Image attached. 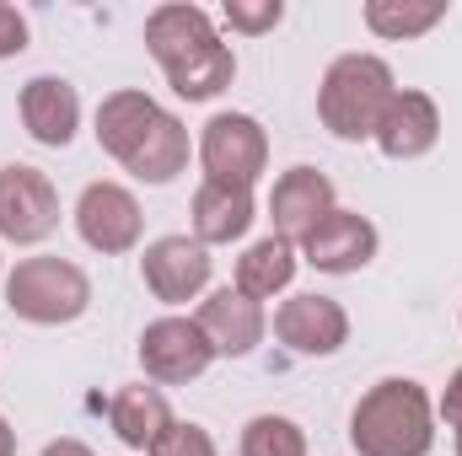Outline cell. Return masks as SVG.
Returning <instances> with one entry per match:
<instances>
[{
  "label": "cell",
  "instance_id": "15",
  "mask_svg": "<svg viewBox=\"0 0 462 456\" xmlns=\"http://www.w3.org/2000/svg\"><path fill=\"white\" fill-rule=\"evenodd\" d=\"M22 123L38 145H70L76 123H81V97L65 76H32L22 87Z\"/></svg>",
  "mask_w": 462,
  "mask_h": 456
},
{
  "label": "cell",
  "instance_id": "4",
  "mask_svg": "<svg viewBox=\"0 0 462 456\" xmlns=\"http://www.w3.org/2000/svg\"><path fill=\"white\" fill-rule=\"evenodd\" d=\"M5 306L22 323L60 328V323H76L92 306V279L70 258H22L5 274Z\"/></svg>",
  "mask_w": 462,
  "mask_h": 456
},
{
  "label": "cell",
  "instance_id": "9",
  "mask_svg": "<svg viewBox=\"0 0 462 456\" xmlns=\"http://www.w3.org/2000/svg\"><path fill=\"white\" fill-rule=\"evenodd\" d=\"M140 199L124 188V183H87L81 199H76V231L92 252H129L140 242Z\"/></svg>",
  "mask_w": 462,
  "mask_h": 456
},
{
  "label": "cell",
  "instance_id": "23",
  "mask_svg": "<svg viewBox=\"0 0 462 456\" xmlns=\"http://www.w3.org/2000/svg\"><path fill=\"white\" fill-rule=\"evenodd\" d=\"M151 456H216V441H210L205 424H194V419H172V424L156 435Z\"/></svg>",
  "mask_w": 462,
  "mask_h": 456
},
{
  "label": "cell",
  "instance_id": "22",
  "mask_svg": "<svg viewBox=\"0 0 462 456\" xmlns=\"http://www.w3.org/2000/svg\"><path fill=\"white\" fill-rule=\"evenodd\" d=\"M242 456H307V430L285 414H258L242 424Z\"/></svg>",
  "mask_w": 462,
  "mask_h": 456
},
{
  "label": "cell",
  "instance_id": "19",
  "mask_svg": "<svg viewBox=\"0 0 462 456\" xmlns=\"http://www.w3.org/2000/svg\"><path fill=\"white\" fill-rule=\"evenodd\" d=\"M296 247L291 242H280V236H263V242H253L242 258H236V285L231 290H242L247 301H274L291 279H296Z\"/></svg>",
  "mask_w": 462,
  "mask_h": 456
},
{
  "label": "cell",
  "instance_id": "25",
  "mask_svg": "<svg viewBox=\"0 0 462 456\" xmlns=\"http://www.w3.org/2000/svg\"><path fill=\"white\" fill-rule=\"evenodd\" d=\"M27 49V16L0 0V59H16Z\"/></svg>",
  "mask_w": 462,
  "mask_h": 456
},
{
  "label": "cell",
  "instance_id": "7",
  "mask_svg": "<svg viewBox=\"0 0 462 456\" xmlns=\"http://www.w3.org/2000/svg\"><path fill=\"white\" fill-rule=\"evenodd\" d=\"M216 349L199 333L194 317H156L145 333H140V365L156 387H183V381H199L210 370Z\"/></svg>",
  "mask_w": 462,
  "mask_h": 456
},
{
  "label": "cell",
  "instance_id": "10",
  "mask_svg": "<svg viewBox=\"0 0 462 456\" xmlns=\"http://www.w3.org/2000/svg\"><path fill=\"white\" fill-rule=\"evenodd\" d=\"M376 226L365 221V215H355V210H328L318 226L301 236V263H312V269H323V274H360L371 258H376Z\"/></svg>",
  "mask_w": 462,
  "mask_h": 456
},
{
  "label": "cell",
  "instance_id": "12",
  "mask_svg": "<svg viewBox=\"0 0 462 456\" xmlns=\"http://www.w3.org/2000/svg\"><path fill=\"white\" fill-rule=\"evenodd\" d=\"M328 210H339V205H334V183H328L318 167H291V172L274 183V194H269L274 236L291 242V247H301V236L318 226Z\"/></svg>",
  "mask_w": 462,
  "mask_h": 456
},
{
  "label": "cell",
  "instance_id": "6",
  "mask_svg": "<svg viewBox=\"0 0 462 456\" xmlns=\"http://www.w3.org/2000/svg\"><path fill=\"white\" fill-rule=\"evenodd\" d=\"M60 226V194L49 183V172L11 161L0 167V236L16 247H32L43 236H54Z\"/></svg>",
  "mask_w": 462,
  "mask_h": 456
},
{
  "label": "cell",
  "instance_id": "16",
  "mask_svg": "<svg viewBox=\"0 0 462 456\" xmlns=\"http://www.w3.org/2000/svg\"><path fill=\"white\" fill-rule=\"evenodd\" d=\"M118 167L134 172L140 183H172V178L189 167V129H183V118L167 114V108H156V118L140 129V140L124 150Z\"/></svg>",
  "mask_w": 462,
  "mask_h": 456
},
{
  "label": "cell",
  "instance_id": "29",
  "mask_svg": "<svg viewBox=\"0 0 462 456\" xmlns=\"http://www.w3.org/2000/svg\"><path fill=\"white\" fill-rule=\"evenodd\" d=\"M457 456H462V430H457Z\"/></svg>",
  "mask_w": 462,
  "mask_h": 456
},
{
  "label": "cell",
  "instance_id": "8",
  "mask_svg": "<svg viewBox=\"0 0 462 456\" xmlns=\"http://www.w3.org/2000/svg\"><path fill=\"white\" fill-rule=\"evenodd\" d=\"M210 269H216V258H210V247L194 242V236H156V242L145 247V258H140L145 290H151L156 301H167V306L199 301L205 285H210Z\"/></svg>",
  "mask_w": 462,
  "mask_h": 456
},
{
  "label": "cell",
  "instance_id": "28",
  "mask_svg": "<svg viewBox=\"0 0 462 456\" xmlns=\"http://www.w3.org/2000/svg\"><path fill=\"white\" fill-rule=\"evenodd\" d=\"M0 456H16V430L0 419Z\"/></svg>",
  "mask_w": 462,
  "mask_h": 456
},
{
  "label": "cell",
  "instance_id": "18",
  "mask_svg": "<svg viewBox=\"0 0 462 456\" xmlns=\"http://www.w3.org/2000/svg\"><path fill=\"white\" fill-rule=\"evenodd\" d=\"M108 419H114V435L129 446V451H151V446H156V435L172 424V408H167L162 387L134 381V387H118Z\"/></svg>",
  "mask_w": 462,
  "mask_h": 456
},
{
  "label": "cell",
  "instance_id": "17",
  "mask_svg": "<svg viewBox=\"0 0 462 456\" xmlns=\"http://www.w3.org/2000/svg\"><path fill=\"white\" fill-rule=\"evenodd\" d=\"M253 188H221V183H199L194 188V242L205 247H226L242 242L253 226Z\"/></svg>",
  "mask_w": 462,
  "mask_h": 456
},
{
  "label": "cell",
  "instance_id": "24",
  "mask_svg": "<svg viewBox=\"0 0 462 456\" xmlns=\"http://www.w3.org/2000/svg\"><path fill=\"white\" fill-rule=\"evenodd\" d=\"M280 16H285L280 0H226V22L236 32H269L280 27Z\"/></svg>",
  "mask_w": 462,
  "mask_h": 456
},
{
  "label": "cell",
  "instance_id": "21",
  "mask_svg": "<svg viewBox=\"0 0 462 456\" xmlns=\"http://www.w3.org/2000/svg\"><path fill=\"white\" fill-rule=\"evenodd\" d=\"M447 16V0H365V27L376 38H420Z\"/></svg>",
  "mask_w": 462,
  "mask_h": 456
},
{
  "label": "cell",
  "instance_id": "27",
  "mask_svg": "<svg viewBox=\"0 0 462 456\" xmlns=\"http://www.w3.org/2000/svg\"><path fill=\"white\" fill-rule=\"evenodd\" d=\"M43 456H97V451H92V446H81V441H49Z\"/></svg>",
  "mask_w": 462,
  "mask_h": 456
},
{
  "label": "cell",
  "instance_id": "20",
  "mask_svg": "<svg viewBox=\"0 0 462 456\" xmlns=\"http://www.w3.org/2000/svg\"><path fill=\"white\" fill-rule=\"evenodd\" d=\"M156 108H162V103H151L145 92H129V87H124V92H108V97L97 103V145H103L114 161H124V150L140 140V129L156 118Z\"/></svg>",
  "mask_w": 462,
  "mask_h": 456
},
{
  "label": "cell",
  "instance_id": "5",
  "mask_svg": "<svg viewBox=\"0 0 462 456\" xmlns=\"http://www.w3.org/2000/svg\"><path fill=\"white\" fill-rule=\"evenodd\" d=\"M199 167L205 183L221 188H253L269 167V134L253 114H216L199 134Z\"/></svg>",
  "mask_w": 462,
  "mask_h": 456
},
{
  "label": "cell",
  "instance_id": "1",
  "mask_svg": "<svg viewBox=\"0 0 462 456\" xmlns=\"http://www.w3.org/2000/svg\"><path fill=\"white\" fill-rule=\"evenodd\" d=\"M145 49H151V59L167 70L172 92L189 97V103L221 97L231 87V76H236V59H231V49L221 43L210 11L183 5V0L156 5V11L145 16Z\"/></svg>",
  "mask_w": 462,
  "mask_h": 456
},
{
  "label": "cell",
  "instance_id": "2",
  "mask_svg": "<svg viewBox=\"0 0 462 456\" xmlns=\"http://www.w3.org/2000/svg\"><path fill=\"white\" fill-rule=\"evenodd\" d=\"M349 446L360 456H430L436 446L430 392L409 376L376 381L349 414Z\"/></svg>",
  "mask_w": 462,
  "mask_h": 456
},
{
  "label": "cell",
  "instance_id": "14",
  "mask_svg": "<svg viewBox=\"0 0 462 456\" xmlns=\"http://www.w3.org/2000/svg\"><path fill=\"white\" fill-rule=\"evenodd\" d=\"M376 145H382V156H393V161H414V156H425V150H436V140H441V108H436V97H425V92H393V103H387V114L376 123V134H371Z\"/></svg>",
  "mask_w": 462,
  "mask_h": 456
},
{
  "label": "cell",
  "instance_id": "3",
  "mask_svg": "<svg viewBox=\"0 0 462 456\" xmlns=\"http://www.w3.org/2000/svg\"><path fill=\"white\" fill-rule=\"evenodd\" d=\"M393 70L376 54H339L318 87V118L334 140H371L393 103Z\"/></svg>",
  "mask_w": 462,
  "mask_h": 456
},
{
  "label": "cell",
  "instance_id": "11",
  "mask_svg": "<svg viewBox=\"0 0 462 456\" xmlns=\"http://www.w3.org/2000/svg\"><path fill=\"white\" fill-rule=\"evenodd\" d=\"M274 339L285 343V349H296V354L323 360V354H339L345 349L349 317L334 296H291L274 312Z\"/></svg>",
  "mask_w": 462,
  "mask_h": 456
},
{
  "label": "cell",
  "instance_id": "26",
  "mask_svg": "<svg viewBox=\"0 0 462 456\" xmlns=\"http://www.w3.org/2000/svg\"><path fill=\"white\" fill-rule=\"evenodd\" d=\"M441 419H447L452 430H462V365L452 370V381H447V397H441Z\"/></svg>",
  "mask_w": 462,
  "mask_h": 456
},
{
  "label": "cell",
  "instance_id": "13",
  "mask_svg": "<svg viewBox=\"0 0 462 456\" xmlns=\"http://www.w3.org/2000/svg\"><path fill=\"white\" fill-rule=\"evenodd\" d=\"M199 333L210 339L216 354H226V360H242V354H253L263 333H269V317H263V306L258 301H247L242 290H216V296H205L199 301Z\"/></svg>",
  "mask_w": 462,
  "mask_h": 456
}]
</instances>
